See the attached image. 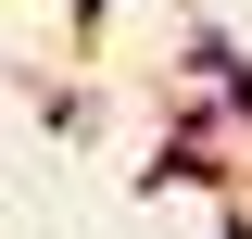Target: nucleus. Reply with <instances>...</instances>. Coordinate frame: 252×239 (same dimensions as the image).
I'll list each match as a JSON object with an SVG mask.
<instances>
[{
	"instance_id": "obj_1",
	"label": "nucleus",
	"mask_w": 252,
	"mask_h": 239,
	"mask_svg": "<svg viewBox=\"0 0 252 239\" xmlns=\"http://www.w3.org/2000/svg\"><path fill=\"white\" fill-rule=\"evenodd\" d=\"M38 114H51L63 139H89V89H63V76H38Z\"/></svg>"
},
{
	"instance_id": "obj_2",
	"label": "nucleus",
	"mask_w": 252,
	"mask_h": 239,
	"mask_svg": "<svg viewBox=\"0 0 252 239\" xmlns=\"http://www.w3.org/2000/svg\"><path fill=\"white\" fill-rule=\"evenodd\" d=\"M101 13H114V0H76V51H101Z\"/></svg>"
},
{
	"instance_id": "obj_3",
	"label": "nucleus",
	"mask_w": 252,
	"mask_h": 239,
	"mask_svg": "<svg viewBox=\"0 0 252 239\" xmlns=\"http://www.w3.org/2000/svg\"><path fill=\"white\" fill-rule=\"evenodd\" d=\"M215 239H252V202H227V227H215Z\"/></svg>"
}]
</instances>
